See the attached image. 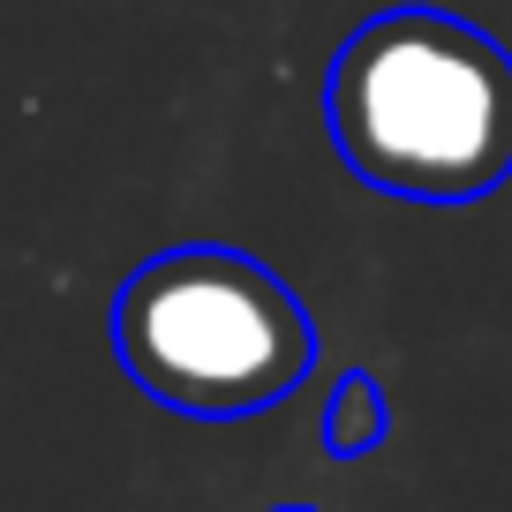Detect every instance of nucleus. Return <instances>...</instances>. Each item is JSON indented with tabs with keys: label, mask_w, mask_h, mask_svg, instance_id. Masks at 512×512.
I'll return each mask as SVG.
<instances>
[{
	"label": "nucleus",
	"mask_w": 512,
	"mask_h": 512,
	"mask_svg": "<svg viewBox=\"0 0 512 512\" xmlns=\"http://www.w3.org/2000/svg\"><path fill=\"white\" fill-rule=\"evenodd\" d=\"M324 128L369 189L475 204L512 181V53L445 8H384L324 68Z\"/></svg>",
	"instance_id": "obj_1"
},
{
	"label": "nucleus",
	"mask_w": 512,
	"mask_h": 512,
	"mask_svg": "<svg viewBox=\"0 0 512 512\" xmlns=\"http://www.w3.org/2000/svg\"><path fill=\"white\" fill-rule=\"evenodd\" d=\"M113 354L144 400L196 422H234L279 407L317 369V324L272 264L189 241L121 279Z\"/></svg>",
	"instance_id": "obj_2"
},
{
	"label": "nucleus",
	"mask_w": 512,
	"mask_h": 512,
	"mask_svg": "<svg viewBox=\"0 0 512 512\" xmlns=\"http://www.w3.org/2000/svg\"><path fill=\"white\" fill-rule=\"evenodd\" d=\"M384 430H392L384 384L369 377V369H347V377L332 384V400H324V452H332V460H362V452L384 445Z\"/></svg>",
	"instance_id": "obj_3"
},
{
	"label": "nucleus",
	"mask_w": 512,
	"mask_h": 512,
	"mask_svg": "<svg viewBox=\"0 0 512 512\" xmlns=\"http://www.w3.org/2000/svg\"><path fill=\"white\" fill-rule=\"evenodd\" d=\"M272 512H317V505H272Z\"/></svg>",
	"instance_id": "obj_4"
}]
</instances>
